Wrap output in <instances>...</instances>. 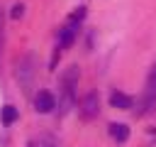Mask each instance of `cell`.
Masks as SVG:
<instances>
[{
    "label": "cell",
    "instance_id": "cell-13",
    "mask_svg": "<svg viewBox=\"0 0 156 147\" xmlns=\"http://www.w3.org/2000/svg\"><path fill=\"white\" fill-rule=\"evenodd\" d=\"M46 147H54V145H46Z\"/></svg>",
    "mask_w": 156,
    "mask_h": 147
},
{
    "label": "cell",
    "instance_id": "cell-3",
    "mask_svg": "<svg viewBox=\"0 0 156 147\" xmlns=\"http://www.w3.org/2000/svg\"><path fill=\"white\" fill-rule=\"evenodd\" d=\"M34 108H37V113H51L56 108V98L49 91H39L34 96Z\"/></svg>",
    "mask_w": 156,
    "mask_h": 147
},
{
    "label": "cell",
    "instance_id": "cell-12",
    "mask_svg": "<svg viewBox=\"0 0 156 147\" xmlns=\"http://www.w3.org/2000/svg\"><path fill=\"white\" fill-rule=\"evenodd\" d=\"M29 147H37V145H32V142H29Z\"/></svg>",
    "mask_w": 156,
    "mask_h": 147
},
{
    "label": "cell",
    "instance_id": "cell-9",
    "mask_svg": "<svg viewBox=\"0 0 156 147\" xmlns=\"http://www.w3.org/2000/svg\"><path fill=\"white\" fill-rule=\"evenodd\" d=\"M83 17H85V7H76V10L71 12L68 22H73V24H80V22H83Z\"/></svg>",
    "mask_w": 156,
    "mask_h": 147
},
{
    "label": "cell",
    "instance_id": "cell-1",
    "mask_svg": "<svg viewBox=\"0 0 156 147\" xmlns=\"http://www.w3.org/2000/svg\"><path fill=\"white\" fill-rule=\"evenodd\" d=\"M76 83H78V69L71 66V69L66 71L63 81H61V93H63L61 105H63V110H68V108L73 105V98H76Z\"/></svg>",
    "mask_w": 156,
    "mask_h": 147
},
{
    "label": "cell",
    "instance_id": "cell-6",
    "mask_svg": "<svg viewBox=\"0 0 156 147\" xmlns=\"http://www.w3.org/2000/svg\"><path fill=\"white\" fill-rule=\"evenodd\" d=\"M110 135L117 140V142H124L129 137V127L122 125V123H110Z\"/></svg>",
    "mask_w": 156,
    "mask_h": 147
},
{
    "label": "cell",
    "instance_id": "cell-2",
    "mask_svg": "<svg viewBox=\"0 0 156 147\" xmlns=\"http://www.w3.org/2000/svg\"><path fill=\"white\" fill-rule=\"evenodd\" d=\"M98 115V93L90 91L83 100H80V118L83 120H93Z\"/></svg>",
    "mask_w": 156,
    "mask_h": 147
},
{
    "label": "cell",
    "instance_id": "cell-11",
    "mask_svg": "<svg viewBox=\"0 0 156 147\" xmlns=\"http://www.w3.org/2000/svg\"><path fill=\"white\" fill-rule=\"evenodd\" d=\"M2 37H5V24H2V10H0V51H2Z\"/></svg>",
    "mask_w": 156,
    "mask_h": 147
},
{
    "label": "cell",
    "instance_id": "cell-10",
    "mask_svg": "<svg viewBox=\"0 0 156 147\" xmlns=\"http://www.w3.org/2000/svg\"><path fill=\"white\" fill-rule=\"evenodd\" d=\"M22 12H24V5H20V2H17V5L12 7V12H10V15H12L15 20H17V17H22Z\"/></svg>",
    "mask_w": 156,
    "mask_h": 147
},
{
    "label": "cell",
    "instance_id": "cell-7",
    "mask_svg": "<svg viewBox=\"0 0 156 147\" xmlns=\"http://www.w3.org/2000/svg\"><path fill=\"white\" fill-rule=\"evenodd\" d=\"M15 120H17V108L15 105H2V123L12 125Z\"/></svg>",
    "mask_w": 156,
    "mask_h": 147
},
{
    "label": "cell",
    "instance_id": "cell-5",
    "mask_svg": "<svg viewBox=\"0 0 156 147\" xmlns=\"http://www.w3.org/2000/svg\"><path fill=\"white\" fill-rule=\"evenodd\" d=\"M76 34H78V24L66 22V27H63V29H61V34H58V47H61V49H66V47L76 39Z\"/></svg>",
    "mask_w": 156,
    "mask_h": 147
},
{
    "label": "cell",
    "instance_id": "cell-4",
    "mask_svg": "<svg viewBox=\"0 0 156 147\" xmlns=\"http://www.w3.org/2000/svg\"><path fill=\"white\" fill-rule=\"evenodd\" d=\"M110 105L117 108V110H129V108L134 105V100H132L127 93H122V91H112V93H110Z\"/></svg>",
    "mask_w": 156,
    "mask_h": 147
},
{
    "label": "cell",
    "instance_id": "cell-8",
    "mask_svg": "<svg viewBox=\"0 0 156 147\" xmlns=\"http://www.w3.org/2000/svg\"><path fill=\"white\" fill-rule=\"evenodd\" d=\"M146 96H154L156 98V64L151 66L149 71V81H146Z\"/></svg>",
    "mask_w": 156,
    "mask_h": 147
}]
</instances>
